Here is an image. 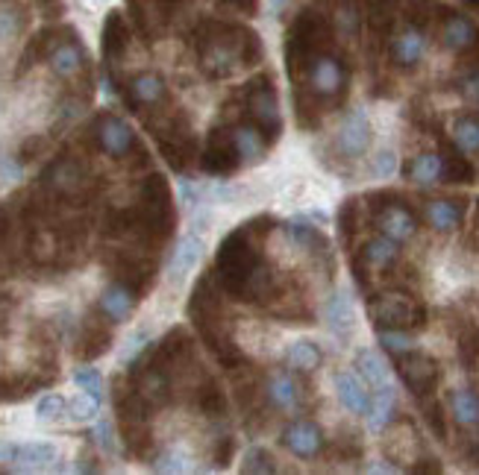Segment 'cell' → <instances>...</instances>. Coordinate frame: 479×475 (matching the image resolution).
<instances>
[{
	"mask_svg": "<svg viewBox=\"0 0 479 475\" xmlns=\"http://www.w3.org/2000/svg\"><path fill=\"white\" fill-rule=\"evenodd\" d=\"M441 164H444V182H474V164L465 159V150L456 141L441 144Z\"/></svg>",
	"mask_w": 479,
	"mask_h": 475,
	"instance_id": "19",
	"label": "cell"
},
{
	"mask_svg": "<svg viewBox=\"0 0 479 475\" xmlns=\"http://www.w3.org/2000/svg\"><path fill=\"white\" fill-rule=\"evenodd\" d=\"M21 27V21L15 12H9V9H0V39H9V35H15Z\"/></svg>",
	"mask_w": 479,
	"mask_h": 475,
	"instance_id": "45",
	"label": "cell"
},
{
	"mask_svg": "<svg viewBox=\"0 0 479 475\" xmlns=\"http://www.w3.org/2000/svg\"><path fill=\"white\" fill-rule=\"evenodd\" d=\"M356 370H359L362 382H365L368 387H373V390L382 387V385H389V367H385V361L373 349H359Z\"/></svg>",
	"mask_w": 479,
	"mask_h": 475,
	"instance_id": "27",
	"label": "cell"
},
{
	"mask_svg": "<svg viewBox=\"0 0 479 475\" xmlns=\"http://www.w3.org/2000/svg\"><path fill=\"white\" fill-rule=\"evenodd\" d=\"M453 141L465 153H479V115H462L453 124Z\"/></svg>",
	"mask_w": 479,
	"mask_h": 475,
	"instance_id": "33",
	"label": "cell"
},
{
	"mask_svg": "<svg viewBox=\"0 0 479 475\" xmlns=\"http://www.w3.org/2000/svg\"><path fill=\"white\" fill-rule=\"evenodd\" d=\"M459 94L471 106H479V68L467 70V74L459 79Z\"/></svg>",
	"mask_w": 479,
	"mask_h": 475,
	"instance_id": "40",
	"label": "cell"
},
{
	"mask_svg": "<svg viewBox=\"0 0 479 475\" xmlns=\"http://www.w3.org/2000/svg\"><path fill=\"white\" fill-rule=\"evenodd\" d=\"M389 53H391V62L397 68H403V70L418 68V62L427 53V35H424V30H420L418 23H409L406 30H400L391 39Z\"/></svg>",
	"mask_w": 479,
	"mask_h": 475,
	"instance_id": "9",
	"label": "cell"
},
{
	"mask_svg": "<svg viewBox=\"0 0 479 475\" xmlns=\"http://www.w3.org/2000/svg\"><path fill=\"white\" fill-rule=\"evenodd\" d=\"M283 446L295 458H318L324 449V432L309 420H297L283 432Z\"/></svg>",
	"mask_w": 479,
	"mask_h": 475,
	"instance_id": "10",
	"label": "cell"
},
{
	"mask_svg": "<svg viewBox=\"0 0 479 475\" xmlns=\"http://www.w3.org/2000/svg\"><path fill=\"white\" fill-rule=\"evenodd\" d=\"M48 62H51V68H53L56 77L71 79V77L80 74V70H83L86 53H83V47H80L77 42H60V44H56L53 51H51Z\"/></svg>",
	"mask_w": 479,
	"mask_h": 475,
	"instance_id": "15",
	"label": "cell"
},
{
	"mask_svg": "<svg viewBox=\"0 0 479 475\" xmlns=\"http://www.w3.org/2000/svg\"><path fill=\"white\" fill-rule=\"evenodd\" d=\"M56 461V446L53 443H15V458L13 464L21 470H42Z\"/></svg>",
	"mask_w": 479,
	"mask_h": 475,
	"instance_id": "26",
	"label": "cell"
},
{
	"mask_svg": "<svg viewBox=\"0 0 479 475\" xmlns=\"http://www.w3.org/2000/svg\"><path fill=\"white\" fill-rule=\"evenodd\" d=\"M98 141H100V147L115 159L127 156V153L136 147L133 129L127 126V121H121V117H115V115H103L98 121Z\"/></svg>",
	"mask_w": 479,
	"mask_h": 475,
	"instance_id": "11",
	"label": "cell"
},
{
	"mask_svg": "<svg viewBox=\"0 0 479 475\" xmlns=\"http://www.w3.org/2000/svg\"><path fill=\"white\" fill-rule=\"evenodd\" d=\"M201 253H203V238L197 232H189L180 238L177 249H174V258H171V276L174 279H183L185 273H189L197 261H201Z\"/></svg>",
	"mask_w": 479,
	"mask_h": 475,
	"instance_id": "21",
	"label": "cell"
},
{
	"mask_svg": "<svg viewBox=\"0 0 479 475\" xmlns=\"http://www.w3.org/2000/svg\"><path fill=\"white\" fill-rule=\"evenodd\" d=\"M397 258H400V247H397V241H391L389 235L373 238V241H368L365 247H362V253L353 258L356 282L362 284V288H368V270L371 273L391 270L397 265Z\"/></svg>",
	"mask_w": 479,
	"mask_h": 475,
	"instance_id": "5",
	"label": "cell"
},
{
	"mask_svg": "<svg viewBox=\"0 0 479 475\" xmlns=\"http://www.w3.org/2000/svg\"><path fill=\"white\" fill-rule=\"evenodd\" d=\"M271 4H274V9H277V12H283V6H286V0H271Z\"/></svg>",
	"mask_w": 479,
	"mask_h": 475,
	"instance_id": "50",
	"label": "cell"
},
{
	"mask_svg": "<svg viewBox=\"0 0 479 475\" xmlns=\"http://www.w3.org/2000/svg\"><path fill=\"white\" fill-rule=\"evenodd\" d=\"M420 411H424V420L429 425V432L438 437V441H444L447 437V423H444V408H441V402L438 399H432L429 396H420Z\"/></svg>",
	"mask_w": 479,
	"mask_h": 475,
	"instance_id": "35",
	"label": "cell"
},
{
	"mask_svg": "<svg viewBox=\"0 0 479 475\" xmlns=\"http://www.w3.org/2000/svg\"><path fill=\"white\" fill-rule=\"evenodd\" d=\"M44 185L56 188L60 194H77L80 188H83V168L71 159L53 162L51 171L44 173Z\"/></svg>",
	"mask_w": 479,
	"mask_h": 475,
	"instance_id": "18",
	"label": "cell"
},
{
	"mask_svg": "<svg viewBox=\"0 0 479 475\" xmlns=\"http://www.w3.org/2000/svg\"><path fill=\"white\" fill-rule=\"evenodd\" d=\"M394 171H397V156H394L391 150H382L380 156L373 159V173L382 176V180H385V176H391Z\"/></svg>",
	"mask_w": 479,
	"mask_h": 475,
	"instance_id": "42",
	"label": "cell"
},
{
	"mask_svg": "<svg viewBox=\"0 0 479 475\" xmlns=\"http://www.w3.org/2000/svg\"><path fill=\"white\" fill-rule=\"evenodd\" d=\"M15 458V443H0V464H13Z\"/></svg>",
	"mask_w": 479,
	"mask_h": 475,
	"instance_id": "48",
	"label": "cell"
},
{
	"mask_svg": "<svg viewBox=\"0 0 479 475\" xmlns=\"http://www.w3.org/2000/svg\"><path fill=\"white\" fill-rule=\"evenodd\" d=\"M65 414H68V399L56 396V394L42 396L39 405H36V417H39L42 423H53V420L65 417Z\"/></svg>",
	"mask_w": 479,
	"mask_h": 475,
	"instance_id": "37",
	"label": "cell"
},
{
	"mask_svg": "<svg viewBox=\"0 0 479 475\" xmlns=\"http://www.w3.org/2000/svg\"><path fill=\"white\" fill-rule=\"evenodd\" d=\"M244 59H248V56H244V47L236 39H230L227 33L215 35V39H209L201 47V65L212 79L232 74L239 65H244Z\"/></svg>",
	"mask_w": 479,
	"mask_h": 475,
	"instance_id": "4",
	"label": "cell"
},
{
	"mask_svg": "<svg viewBox=\"0 0 479 475\" xmlns=\"http://www.w3.org/2000/svg\"><path fill=\"white\" fill-rule=\"evenodd\" d=\"M441 44L447 47V51L453 53H467V51H474V47L479 44V30H476V23L471 18H465V15H447V21H444V27H441Z\"/></svg>",
	"mask_w": 479,
	"mask_h": 475,
	"instance_id": "13",
	"label": "cell"
},
{
	"mask_svg": "<svg viewBox=\"0 0 479 475\" xmlns=\"http://www.w3.org/2000/svg\"><path fill=\"white\" fill-rule=\"evenodd\" d=\"M21 173V168L13 162V159H0V176H6V180H15Z\"/></svg>",
	"mask_w": 479,
	"mask_h": 475,
	"instance_id": "46",
	"label": "cell"
},
{
	"mask_svg": "<svg viewBox=\"0 0 479 475\" xmlns=\"http://www.w3.org/2000/svg\"><path fill=\"white\" fill-rule=\"evenodd\" d=\"M465 218V200H429L427 203V220L432 229L453 232Z\"/></svg>",
	"mask_w": 479,
	"mask_h": 475,
	"instance_id": "17",
	"label": "cell"
},
{
	"mask_svg": "<svg viewBox=\"0 0 479 475\" xmlns=\"http://www.w3.org/2000/svg\"><path fill=\"white\" fill-rule=\"evenodd\" d=\"M74 385L80 390H86V394H95L103 399V378L98 370H91V367H80V370L74 373Z\"/></svg>",
	"mask_w": 479,
	"mask_h": 475,
	"instance_id": "39",
	"label": "cell"
},
{
	"mask_svg": "<svg viewBox=\"0 0 479 475\" xmlns=\"http://www.w3.org/2000/svg\"><path fill=\"white\" fill-rule=\"evenodd\" d=\"M232 141H236V150H239L241 162H259L265 156V150H268V135L262 133V129L248 126V124L232 129Z\"/></svg>",
	"mask_w": 479,
	"mask_h": 475,
	"instance_id": "23",
	"label": "cell"
},
{
	"mask_svg": "<svg viewBox=\"0 0 479 475\" xmlns=\"http://www.w3.org/2000/svg\"><path fill=\"white\" fill-rule=\"evenodd\" d=\"M286 361L295 367V370H303V373H312L318 370L321 364V352L318 347H315L312 340H295L286 352Z\"/></svg>",
	"mask_w": 479,
	"mask_h": 475,
	"instance_id": "32",
	"label": "cell"
},
{
	"mask_svg": "<svg viewBox=\"0 0 479 475\" xmlns=\"http://www.w3.org/2000/svg\"><path fill=\"white\" fill-rule=\"evenodd\" d=\"M95 437H98V446L103 449V452H115V434H112V423H107V420H100L98 423V429H95Z\"/></svg>",
	"mask_w": 479,
	"mask_h": 475,
	"instance_id": "43",
	"label": "cell"
},
{
	"mask_svg": "<svg viewBox=\"0 0 479 475\" xmlns=\"http://www.w3.org/2000/svg\"><path fill=\"white\" fill-rule=\"evenodd\" d=\"M335 390H338V399H342V405L353 414H368L371 408V394H368V385L359 382L353 373H338L335 376Z\"/></svg>",
	"mask_w": 479,
	"mask_h": 475,
	"instance_id": "16",
	"label": "cell"
},
{
	"mask_svg": "<svg viewBox=\"0 0 479 475\" xmlns=\"http://www.w3.org/2000/svg\"><path fill=\"white\" fill-rule=\"evenodd\" d=\"M467 370H474V376H476V385H479V355H476V359H474L471 364H467Z\"/></svg>",
	"mask_w": 479,
	"mask_h": 475,
	"instance_id": "49",
	"label": "cell"
},
{
	"mask_svg": "<svg viewBox=\"0 0 479 475\" xmlns=\"http://www.w3.org/2000/svg\"><path fill=\"white\" fill-rule=\"evenodd\" d=\"M244 470H248V472H274L277 467H274V461H271V455L265 452V449H250Z\"/></svg>",
	"mask_w": 479,
	"mask_h": 475,
	"instance_id": "41",
	"label": "cell"
},
{
	"mask_svg": "<svg viewBox=\"0 0 479 475\" xmlns=\"http://www.w3.org/2000/svg\"><path fill=\"white\" fill-rule=\"evenodd\" d=\"M100 396L95 394H86V390H80V394L68 402V414H71V420L74 423H91V420H98V414H100Z\"/></svg>",
	"mask_w": 479,
	"mask_h": 475,
	"instance_id": "34",
	"label": "cell"
},
{
	"mask_svg": "<svg viewBox=\"0 0 479 475\" xmlns=\"http://www.w3.org/2000/svg\"><path fill=\"white\" fill-rule=\"evenodd\" d=\"M265 390H268V399H271V405L277 411H291L297 405V382L286 370H277L268 376Z\"/></svg>",
	"mask_w": 479,
	"mask_h": 475,
	"instance_id": "22",
	"label": "cell"
},
{
	"mask_svg": "<svg viewBox=\"0 0 479 475\" xmlns=\"http://www.w3.org/2000/svg\"><path fill=\"white\" fill-rule=\"evenodd\" d=\"M326 323L338 338H347L353 331V305H350V296L344 291H335L326 303Z\"/></svg>",
	"mask_w": 479,
	"mask_h": 475,
	"instance_id": "24",
	"label": "cell"
},
{
	"mask_svg": "<svg viewBox=\"0 0 479 475\" xmlns=\"http://www.w3.org/2000/svg\"><path fill=\"white\" fill-rule=\"evenodd\" d=\"M168 98V86L159 74H138L130 82V106H156Z\"/></svg>",
	"mask_w": 479,
	"mask_h": 475,
	"instance_id": "20",
	"label": "cell"
},
{
	"mask_svg": "<svg viewBox=\"0 0 479 475\" xmlns=\"http://www.w3.org/2000/svg\"><path fill=\"white\" fill-rule=\"evenodd\" d=\"M241 164V156L236 150V141H232V133L230 135H221V133H212L206 144V153H203V171L209 173H230L236 171Z\"/></svg>",
	"mask_w": 479,
	"mask_h": 475,
	"instance_id": "12",
	"label": "cell"
},
{
	"mask_svg": "<svg viewBox=\"0 0 479 475\" xmlns=\"http://www.w3.org/2000/svg\"><path fill=\"white\" fill-rule=\"evenodd\" d=\"M136 303H138V293L127 282H112L109 288H103L100 293V312L107 320H112V323H121V320L130 317Z\"/></svg>",
	"mask_w": 479,
	"mask_h": 475,
	"instance_id": "14",
	"label": "cell"
},
{
	"mask_svg": "<svg viewBox=\"0 0 479 475\" xmlns=\"http://www.w3.org/2000/svg\"><path fill=\"white\" fill-rule=\"evenodd\" d=\"M365 417H368L371 432H382L385 425L391 423V417H394V390H391V385L377 387V396L371 399V408H368Z\"/></svg>",
	"mask_w": 479,
	"mask_h": 475,
	"instance_id": "28",
	"label": "cell"
},
{
	"mask_svg": "<svg viewBox=\"0 0 479 475\" xmlns=\"http://www.w3.org/2000/svg\"><path fill=\"white\" fill-rule=\"evenodd\" d=\"M450 411L459 425H476L479 423V396L471 394V390H453Z\"/></svg>",
	"mask_w": 479,
	"mask_h": 475,
	"instance_id": "31",
	"label": "cell"
},
{
	"mask_svg": "<svg viewBox=\"0 0 479 475\" xmlns=\"http://www.w3.org/2000/svg\"><path fill=\"white\" fill-rule=\"evenodd\" d=\"M377 340H380V347H382L385 352L394 355V359H397V355L409 352V349H415V340L409 338L403 329H380V331H377Z\"/></svg>",
	"mask_w": 479,
	"mask_h": 475,
	"instance_id": "36",
	"label": "cell"
},
{
	"mask_svg": "<svg viewBox=\"0 0 479 475\" xmlns=\"http://www.w3.org/2000/svg\"><path fill=\"white\" fill-rule=\"evenodd\" d=\"M154 470H159V472H185V470H189V455L180 452V449L162 452V455L154 461Z\"/></svg>",
	"mask_w": 479,
	"mask_h": 475,
	"instance_id": "38",
	"label": "cell"
},
{
	"mask_svg": "<svg viewBox=\"0 0 479 475\" xmlns=\"http://www.w3.org/2000/svg\"><path fill=\"white\" fill-rule=\"evenodd\" d=\"M371 121H368V115L362 112V109H353L347 117H344V124L342 129H338V135H335V147L342 156L347 159H359L362 153H365L371 147Z\"/></svg>",
	"mask_w": 479,
	"mask_h": 475,
	"instance_id": "7",
	"label": "cell"
},
{
	"mask_svg": "<svg viewBox=\"0 0 479 475\" xmlns=\"http://www.w3.org/2000/svg\"><path fill=\"white\" fill-rule=\"evenodd\" d=\"M127 47V27L118 12H112L107 18V27H103V53H107V62H115Z\"/></svg>",
	"mask_w": 479,
	"mask_h": 475,
	"instance_id": "30",
	"label": "cell"
},
{
	"mask_svg": "<svg viewBox=\"0 0 479 475\" xmlns=\"http://www.w3.org/2000/svg\"><path fill=\"white\" fill-rule=\"evenodd\" d=\"M476 211H479V209H476Z\"/></svg>",
	"mask_w": 479,
	"mask_h": 475,
	"instance_id": "51",
	"label": "cell"
},
{
	"mask_svg": "<svg viewBox=\"0 0 479 475\" xmlns=\"http://www.w3.org/2000/svg\"><path fill=\"white\" fill-rule=\"evenodd\" d=\"M406 176L418 185H436L444 180V164H441V153H420L412 162H409Z\"/></svg>",
	"mask_w": 479,
	"mask_h": 475,
	"instance_id": "25",
	"label": "cell"
},
{
	"mask_svg": "<svg viewBox=\"0 0 479 475\" xmlns=\"http://www.w3.org/2000/svg\"><path fill=\"white\" fill-rule=\"evenodd\" d=\"M368 314L377 329H420L427 326V308L406 293H382L368 303Z\"/></svg>",
	"mask_w": 479,
	"mask_h": 475,
	"instance_id": "1",
	"label": "cell"
},
{
	"mask_svg": "<svg viewBox=\"0 0 479 475\" xmlns=\"http://www.w3.org/2000/svg\"><path fill=\"white\" fill-rule=\"evenodd\" d=\"M397 373H400L403 385L412 390L418 399L429 396L441 382V364L432 359V355L418 352V349L397 355Z\"/></svg>",
	"mask_w": 479,
	"mask_h": 475,
	"instance_id": "2",
	"label": "cell"
},
{
	"mask_svg": "<svg viewBox=\"0 0 479 475\" xmlns=\"http://www.w3.org/2000/svg\"><path fill=\"white\" fill-rule=\"evenodd\" d=\"M377 227L382 235H389L391 241L403 244L418 232V218L397 194H389V203L377 206Z\"/></svg>",
	"mask_w": 479,
	"mask_h": 475,
	"instance_id": "6",
	"label": "cell"
},
{
	"mask_svg": "<svg viewBox=\"0 0 479 475\" xmlns=\"http://www.w3.org/2000/svg\"><path fill=\"white\" fill-rule=\"evenodd\" d=\"M306 82L315 98L335 100L347 91V68L333 53H318L306 65Z\"/></svg>",
	"mask_w": 479,
	"mask_h": 475,
	"instance_id": "3",
	"label": "cell"
},
{
	"mask_svg": "<svg viewBox=\"0 0 479 475\" xmlns=\"http://www.w3.org/2000/svg\"><path fill=\"white\" fill-rule=\"evenodd\" d=\"M467 464H474V467H479V434H474V441H471V446H467Z\"/></svg>",
	"mask_w": 479,
	"mask_h": 475,
	"instance_id": "47",
	"label": "cell"
},
{
	"mask_svg": "<svg viewBox=\"0 0 479 475\" xmlns=\"http://www.w3.org/2000/svg\"><path fill=\"white\" fill-rule=\"evenodd\" d=\"M418 434L412 432V425L409 423H403L400 429H394L391 434H389V441H385V452H389V458L391 461H412L415 455H418Z\"/></svg>",
	"mask_w": 479,
	"mask_h": 475,
	"instance_id": "29",
	"label": "cell"
},
{
	"mask_svg": "<svg viewBox=\"0 0 479 475\" xmlns=\"http://www.w3.org/2000/svg\"><path fill=\"white\" fill-rule=\"evenodd\" d=\"M338 23H342V30H344L347 35H356V30H359V15H356V9L350 6V4H344L342 9H338Z\"/></svg>",
	"mask_w": 479,
	"mask_h": 475,
	"instance_id": "44",
	"label": "cell"
},
{
	"mask_svg": "<svg viewBox=\"0 0 479 475\" xmlns=\"http://www.w3.org/2000/svg\"><path fill=\"white\" fill-rule=\"evenodd\" d=\"M250 112L256 117V124L268 135V141L277 138L279 133V112H277V91L268 86V79L259 77L250 88Z\"/></svg>",
	"mask_w": 479,
	"mask_h": 475,
	"instance_id": "8",
	"label": "cell"
}]
</instances>
